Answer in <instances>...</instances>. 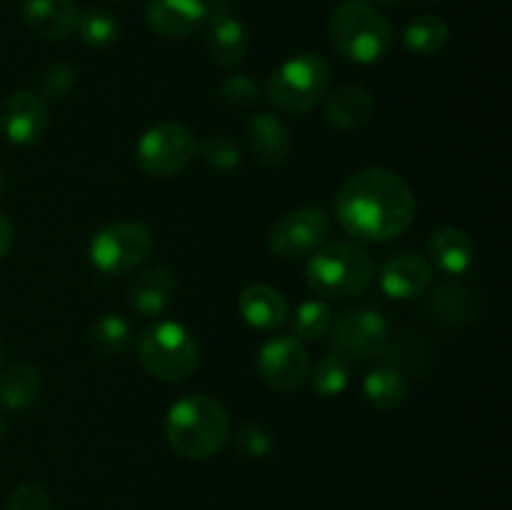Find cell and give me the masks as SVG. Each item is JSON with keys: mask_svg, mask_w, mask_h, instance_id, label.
I'll use <instances>...</instances> for the list:
<instances>
[{"mask_svg": "<svg viewBox=\"0 0 512 510\" xmlns=\"http://www.w3.org/2000/svg\"><path fill=\"white\" fill-rule=\"evenodd\" d=\"M415 193L390 168H363L350 175L335 195V218L355 240L388 243L415 220Z\"/></svg>", "mask_w": 512, "mask_h": 510, "instance_id": "1", "label": "cell"}, {"mask_svg": "<svg viewBox=\"0 0 512 510\" xmlns=\"http://www.w3.org/2000/svg\"><path fill=\"white\" fill-rule=\"evenodd\" d=\"M230 435L228 410L208 395H185L165 415L170 448L188 460H205L218 453Z\"/></svg>", "mask_w": 512, "mask_h": 510, "instance_id": "2", "label": "cell"}, {"mask_svg": "<svg viewBox=\"0 0 512 510\" xmlns=\"http://www.w3.org/2000/svg\"><path fill=\"white\" fill-rule=\"evenodd\" d=\"M328 33L335 53L360 65L383 60L395 40L390 20L365 0L340 3L330 15Z\"/></svg>", "mask_w": 512, "mask_h": 510, "instance_id": "3", "label": "cell"}, {"mask_svg": "<svg viewBox=\"0 0 512 510\" xmlns=\"http://www.w3.org/2000/svg\"><path fill=\"white\" fill-rule=\"evenodd\" d=\"M373 260L355 243H330L315 250L305 265V283L323 298H350L373 280Z\"/></svg>", "mask_w": 512, "mask_h": 510, "instance_id": "4", "label": "cell"}, {"mask_svg": "<svg viewBox=\"0 0 512 510\" xmlns=\"http://www.w3.org/2000/svg\"><path fill=\"white\" fill-rule=\"evenodd\" d=\"M138 358L145 373L163 383H183L198 370L200 348L195 335L175 320L150 325L138 340Z\"/></svg>", "mask_w": 512, "mask_h": 510, "instance_id": "5", "label": "cell"}, {"mask_svg": "<svg viewBox=\"0 0 512 510\" xmlns=\"http://www.w3.org/2000/svg\"><path fill=\"white\" fill-rule=\"evenodd\" d=\"M333 68L320 53H298L280 63L268 80V98L285 113L303 115L328 95Z\"/></svg>", "mask_w": 512, "mask_h": 510, "instance_id": "6", "label": "cell"}, {"mask_svg": "<svg viewBox=\"0 0 512 510\" xmlns=\"http://www.w3.org/2000/svg\"><path fill=\"white\" fill-rule=\"evenodd\" d=\"M153 233L135 220H115L90 238V263L103 275L130 273L153 253Z\"/></svg>", "mask_w": 512, "mask_h": 510, "instance_id": "7", "label": "cell"}, {"mask_svg": "<svg viewBox=\"0 0 512 510\" xmlns=\"http://www.w3.org/2000/svg\"><path fill=\"white\" fill-rule=\"evenodd\" d=\"M193 130L183 123H158L145 130L138 140V163L153 178H173L183 173L195 158Z\"/></svg>", "mask_w": 512, "mask_h": 510, "instance_id": "8", "label": "cell"}, {"mask_svg": "<svg viewBox=\"0 0 512 510\" xmlns=\"http://www.w3.org/2000/svg\"><path fill=\"white\" fill-rule=\"evenodd\" d=\"M330 218L318 205L298 208L285 213L283 218L270 225L268 245L278 258L298 260L310 258L315 250L328 243Z\"/></svg>", "mask_w": 512, "mask_h": 510, "instance_id": "9", "label": "cell"}, {"mask_svg": "<svg viewBox=\"0 0 512 510\" xmlns=\"http://www.w3.org/2000/svg\"><path fill=\"white\" fill-rule=\"evenodd\" d=\"M330 345L345 360L383 358L390 345L388 320L378 310H350L330 325Z\"/></svg>", "mask_w": 512, "mask_h": 510, "instance_id": "10", "label": "cell"}, {"mask_svg": "<svg viewBox=\"0 0 512 510\" xmlns=\"http://www.w3.org/2000/svg\"><path fill=\"white\" fill-rule=\"evenodd\" d=\"M258 373L265 383L280 393L303 388L310 378V355L303 340L293 335H275L260 348Z\"/></svg>", "mask_w": 512, "mask_h": 510, "instance_id": "11", "label": "cell"}, {"mask_svg": "<svg viewBox=\"0 0 512 510\" xmlns=\"http://www.w3.org/2000/svg\"><path fill=\"white\" fill-rule=\"evenodd\" d=\"M50 125V110L43 95L18 90L0 108V128L13 145H35Z\"/></svg>", "mask_w": 512, "mask_h": 510, "instance_id": "12", "label": "cell"}, {"mask_svg": "<svg viewBox=\"0 0 512 510\" xmlns=\"http://www.w3.org/2000/svg\"><path fill=\"white\" fill-rule=\"evenodd\" d=\"M205 25H208L210 58L223 68L238 65L248 53V33H245L243 20L228 8V3L213 0V3H208Z\"/></svg>", "mask_w": 512, "mask_h": 510, "instance_id": "13", "label": "cell"}, {"mask_svg": "<svg viewBox=\"0 0 512 510\" xmlns=\"http://www.w3.org/2000/svg\"><path fill=\"white\" fill-rule=\"evenodd\" d=\"M208 20L205 0H148L145 23L163 38H190Z\"/></svg>", "mask_w": 512, "mask_h": 510, "instance_id": "14", "label": "cell"}, {"mask_svg": "<svg viewBox=\"0 0 512 510\" xmlns=\"http://www.w3.org/2000/svg\"><path fill=\"white\" fill-rule=\"evenodd\" d=\"M20 18L40 38L63 40L78 28L80 10L73 0H20Z\"/></svg>", "mask_w": 512, "mask_h": 510, "instance_id": "15", "label": "cell"}, {"mask_svg": "<svg viewBox=\"0 0 512 510\" xmlns=\"http://www.w3.org/2000/svg\"><path fill=\"white\" fill-rule=\"evenodd\" d=\"M433 283V268L425 258L413 253L395 255L380 273V288L393 300H413Z\"/></svg>", "mask_w": 512, "mask_h": 510, "instance_id": "16", "label": "cell"}, {"mask_svg": "<svg viewBox=\"0 0 512 510\" xmlns=\"http://www.w3.org/2000/svg\"><path fill=\"white\" fill-rule=\"evenodd\" d=\"M238 313L250 328L255 330H278L288 320V300L273 285L253 283L240 290Z\"/></svg>", "mask_w": 512, "mask_h": 510, "instance_id": "17", "label": "cell"}, {"mask_svg": "<svg viewBox=\"0 0 512 510\" xmlns=\"http://www.w3.org/2000/svg\"><path fill=\"white\" fill-rule=\"evenodd\" d=\"M130 308L138 315L153 318L168 310L175 298V273L165 265L140 270L130 283Z\"/></svg>", "mask_w": 512, "mask_h": 510, "instance_id": "18", "label": "cell"}, {"mask_svg": "<svg viewBox=\"0 0 512 510\" xmlns=\"http://www.w3.org/2000/svg\"><path fill=\"white\" fill-rule=\"evenodd\" d=\"M248 145L253 158L265 168H278L290 155L288 125L273 113H258L248 123Z\"/></svg>", "mask_w": 512, "mask_h": 510, "instance_id": "19", "label": "cell"}, {"mask_svg": "<svg viewBox=\"0 0 512 510\" xmlns=\"http://www.w3.org/2000/svg\"><path fill=\"white\" fill-rule=\"evenodd\" d=\"M428 255L435 268L448 275H463L475 263V245L465 230L443 225L428 240Z\"/></svg>", "mask_w": 512, "mask_h": 510, "instance_id": "20", "label": "cell"}, {"mask_svg": "<svg viewBox=\"0 0 512 510\" xmlns=\"http://www.w3.org/2000/svg\"><path fill=\"white\" fill-rule=\"evenodd\" d=\"M375 115V100L363 85H343L325 103V120L340 130H358Z\"/></svg>", "mask_w": 512, "mask_h": 510, "instance_id": "21", "label": "cell"}, {"mask_svg": "<svg viewBox=\"0 0 512 510\" xmlns=\"http://www.w3.org/2000/svg\"><path fill=\"white\" fill-rule=\"evenodd\" d=\"M430 313L438 323L443 325H470L475 318H478V295L463 283H455V280H448V283L438 285L430 298Z\"/></svg>", "mask_w": 512, "mask_h": 510, "instance_id": "22", "label": "cell"}, {"mask_svg": "<svg viewBox=\"0 0 512 510\" xmlns=\"http://www.w3.org/2000/svg\"><path fill=\"white\" fill-rule=\"evenodd\" d=\"M43 393L40 370L30 363H13L0 375V403L10 410H25Z\"/></svg>", "mask_w": 512, "mask_h": 510, "instance_id": "23", "label": "cell"}, {"mask_svg": "<svg viewBox=\"0 0 512 510\" xmlns=\"http://www.w3.org/2000/svg\"><path fill=\"white\" fill-rule=\"evenodd\" d=\"M363 393L370 405L380 410L398 408L408 398V378L393 365H380L370 370L363 380Z\"/></svg>", "mask_w": 512, "mask_h": 510, "instance_id": "24", "label": "cell"}, {"mask_svg": "<svg viewBox=\"0 0 512 510\" xmlns=\"http://www.w3.org/2000/svg\"><path fill=\"white\" fill-rule=\"evenodd\" d=\"M448 38L450 28L445 25V20L435 18V15H420V18L410 20L403 33L405 48L415 55H423V58L443 53Z\"/></svg>", "mask_w": 512, "mask_h": 510, "instance_id": "25", "label": "cell"}, {"mask_svg": "<svg viewBox=\"0 0 512 510\" xmlns=\"http://www.w3.org/2000/svg\"><path fill=\"white\" fill-rule=\"evenodd\" d=\"M383 358H388V363L385 365H393V368H398L405 378H408L410 373L420 375L430 363L428 348H425V343L415 333L400 335L393 345H388V348H385Z\"/></svg>", "mask_w": 512, "mask_h": 510, "instance_id": "26", "label": "cell"}, {"mask_svg": "<svg viewBox=\"0 0 512 510\" xmlns=\"http://www.w3.org/2000/svg\"><path fill=\"white\" fill-rule=\"evenodd\" d=\"M308 380L313 383L315 393L323 395V398H335L350 385V360H345L338 353L325 355L315 368H310Z\"/></svg>", "mask_w": 512, "mask_h": 510, "instance_id": "27", "label": "cell"}, {"mask_svg": "<svg viewBox=\"0 0 512 510\" xmlns=\"http://www.w3.org/2000/svg\"><path fill=\"white\" fill-rule=\"evenodd\" d=\"M90 343L103 355H118L130 345V323L123 315H98L90 323Z\"/></svg>", "mask_w": 512, "mask_h": 510, "instance_id": "28", "label": "cell"}, {"mask_svg": "<svg viewBox=\"0 0 512 510\" xmlns=\"http://www.w3.org/2000/svg\"><path fill=\"white\" fill-rule=\"evenodd\" d=\"M333 325V308L325 300H305L293 313V338L320 340Z\"/></svg>", "mask_w": 512, "mask_h": 510, "instance_id": "29", "label": "cell"}, {"mask_svg": "<svg viewBox=\"0 0 512 510\" xmlns=\"http://www.w3.org/2000/svg\"><path fill=\"white\" fill-rule=\"evenodd\" d=\"M90 48H108L120 38V23L105 10H88L80 13L78 28H75Z\"/></svg>", "mask_w": 512, "mask_h": 510, "instance_id": "30", "label": "cell"}, {"mask_svg": "<svg viewBox=\"0 0 512 510\" xmlns=\"http://www.w3.org/2000/svg\"><path fill=\"white\" fill-rule=\"evenodd\" d=\"M200 155L215 170H233L240 163V145L228 135H210L200 145Z\"/></svg>", "mask_w": 512, "mask_h": 510, "instance_id": "31", "label": "cell"}, {"mask_svg": "<svg viewBox=\"0 0 512 510\" xmlns=\"http://www.w3.org/2000/svg\"><path fill=\"white\" fill-rule=\"evenodd\" d=\"M235 445L248 458H265L273 450V438L260 423H243L235 433Z\"/></svg>", "mask_w": 512, "mask_h": 510, "instance_id": "32", "label": "cell"}, {"mask_svg": "<svg viewBox=\"0 0 512 510\" xmlns=\"http://www.w3.org/2000/svg\"><path fill=\"white\" fill-rule=\"evenodd\" d=\"M220 100L228 105H235V108H248L258 100V85L250 75L235 73L220 85Z\"/></svg>", "mask_w": 512, "mask_h": 510, "instance_id": "33", "label": "cell"}, {"mask_svg": "<svg viewBox=\"0 0 512 510\" xmlns=\"http://www.w3.org/2000/svg\"><path fill=\"white\" fill-rule=\"evenodd\" d=\"M53 503H50V495L43 485L35 483H23L10 493L8 503H5V510H50Z\"/></svg>", "mask_w": 512, "mask_h": 510, "instance_id": "34", "label": "cell"}, {"mask_svg": "<svg viewBox=\"0 0 512 510\" xmlns=\"http://www.w3.org/2000/svg\"><path fill=\"white\" fill-rule=\"evenodd\" d=\"M40 93L48 95V98H60V95L68 93L75 83V70L68 68L63 63H53L40 73Z\"/></svg>", "mask_w": 512, "mask_h": 510, "instance_id": "35", "label": "cell"}, {"mask_svg": "<svg viewBox=\"0 0 512 510\" xmlns=\"http://www.w3.org/2000/svg\"><path fill=\"white\" fill-rule=\"evenodd\" d=\"M13 235V223L0 213V258H3L10 250V245H13Z\"/></svg>", "mask_w": 512, "mask_h": 510, "instance_id": "36", "label": "cell"}, {"mask_svg": "<svg viewBox=\"0 0 512 510\" xmlns=\"http://www.w3.org/2000/svg\"><path fill=\"white\" fill-rule=\"evenodd\" d=\"M365 3H383V5H393V3H403V0H365Z\"/></svg>", "mask_w": 512, "mask_h": 510, "instance_id": "37", "label": "cell"}, {"mask_svg": "<svg viewBox=\"0 0 512 510\" xmlns=\"http://www.w3.org/2000/svg\"><path fill=\"white\" fill-rule=\"evenodd\" d=\"M5 188V175H3V168H0V193H3Z\"/></svg>", "mask_w": 512, "mask_h": 510, "instance_id": "38", "label": "cell"}, {"mask_svg": "<svg viewBox=\"0 0 512 510\" xmlns=\"http://www.w3.org/2000/svg\"><path fill=\"white\" fill-rule=\"evenodd\" d=\"M0 363H3V340H0Z\"/></svg>", "mask_w": 512, "mask_h": 510, "instance_id": "39", "label": "cell"}, {"mask_svg": "<svg viewBox=\"0 0 512 510\" xmlns=\"http://www.w3.org/2000/svg\"><path fill=\"white\" fill-rule=\"evenodd\" d=\"M0 435H3V420H0Z\"/></svg>", "mask_w": 512, "mask_h": 510, "instance_id": "40", "label": "cell"}]
</instances>
